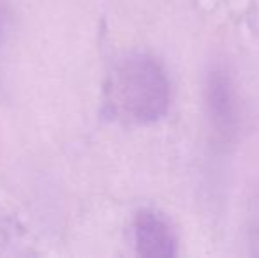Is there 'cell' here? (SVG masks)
I'll use <instances>...</instances> for the list:
<instances>
[{"label": "cell", "instance_id": "1", "mask_svg": "<svg viewBox=\"0 0 259 258\" xmlns=\"http://www.w3.org/2000/svg\"><path fill=\"white\" fill-rule=\"evenodd\" d=\"M108 106L127 124H152L169 106V82L155 59L133 53L116 64L106 89Z\"/></svg>", "mask_w": 259, "mask_h": 258}, {"label": "cell", "instance_id": "2", "mask_svg": "<svg viewBox=\"0 0 259 258\" xmlns=\"http://www.w3.org/2000/svg\"><path fill=\"white\" fill-rule=\"evenodd\" d=\"M134 241L141 256H175L177 239L166 219L152 210H141L134 219Z\"/></svg>", "mask_w": 259, "mask_h": 258}, {"label": "cell", "instance_id": "3", "mask_svg": "<svg viewBox=\"0 0 259 258\" xmlns=\"http://www.w3.org/2000/svg\"><path fill=\"white\" fill-rule=\"evenodd\" d=\"M208 110L215 128L231 133L235 126V97L229 78L224 72H213L208 80Z\"/></svg>", "mask_w": 259, "mask_h": 258}, {"label": "cell", "instance_id": "4", "mask_svg": "<svg viewBox=\"0 0 259 258\" xmlns=\"http://www.w3.org/2000/svg\"><path fill=\"white\" fill-rule=\"evenodd\" d=\"M0 32H2V18H0Z\"/></svg>", "mask_w": 259, "mask_h": 258}]
</instances>
